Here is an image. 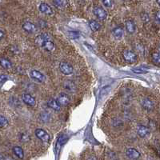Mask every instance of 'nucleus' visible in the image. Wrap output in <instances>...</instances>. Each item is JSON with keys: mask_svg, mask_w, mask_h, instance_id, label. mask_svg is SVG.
<instances>
[{"mask_svg": "<svg viewBox=\"0 0 160 160\" xmlns=\"http://www.w3.org/2000/svg\"><path fill=\"white\" fill-rule=\"evenodd\" d=\"M35 42L39 46L43 47L47 51H52L54 49V44L52 41V37L47 33H43L37 36Z\"/></svg>", "mask_w": 160, "mask_h": 160, "instance_id": "nucleus-1", "label": "nucleus"}, {"mask_svg": "<svg viewBox=\"0 0 160 160\" xmlns=\"http://www.w3.org/2000/svg\"><path fill=\"white\" fill-rule=\"evenodd\" d=\"M93 13L99 20H105L107 16V13L106 11L101 6H95L93 9Z\"/></svg>", "mask_w": 160, "mask_h": 160, "instance_id": "nucleus-2", "label": "nucleus"}, {"mask_svg": "<svg viewBox=\"0 0 160 160\" xmlns=\"http://www.w3.org/2000/svg\"><path fill=\"white\" fill-rule=\"evenodd\" d=\"M30 76H31V79L39 82V83H43L46 80V76L43 73H41V72H39V71H36V70H32L30 72Z\"/></svg>", "mask_w": 160, "mask_h": 160, "instance_id": "nucleus-3", "label": "nucleus"}, {"mask_svg": "<svg viewBox=\"0 0 160 160\" xmlns=\"http://www.w3.org/2000/svg\"><path fill=\"white\" fill-rule=\"evenodd\" d=\"M59 69L63 74L65 75H71L73 72V67L71 64L66 62H61L59 63Z\"/></svg>", "mask_w": 160, "mask_h": 160, "instance_id": "nucleus-4", "label": "nucleus"}, {"mask_svg": "<svg viewBox=\"0 0 160 160\" xmlns=\"http://www.w3.org/2000/svg\"><path fill=\"white\" fill-rule=\"evenodd\" d=\"M35 135L37 136L38 139H40L41 141H43V143H48L50 140V136L47 134V132L43 129H37L35 131Z\"/></svg>", "mask_w": 160, "mask_h": 160, "instance_id": "nucleus-5", "label": "nucleus"}, {"mask_svg": "<svg viewBox=\"0 0 160 160\" xmlns=\"http://www.w3.org/2000/svg\"><path fill=\"white\" fill-rule=\"evenodd\" d=\"M123 57H124V59L127 61L128 63H133L136 61L137 59V56L133 51H131V50H124L123 52Z\"/></svg>", "mask_w": 160, "mask_h": 160, "instance_id": "nucleus-6", "label": "nucleus"}, {"mask_svg": "<svg viewBox=\"0 0 160 160\" xmlns=\"http://www.w3.org/2000/svg\"><path fill=\"white\" fill-rule=\"evenodd\" d=\"M56 101H57V102L58 103V105L61 106H67V105L69 104L71 99H70V97L68 96L67 94L62 93V94H59V95H58Z\"/></svg>", "mask_w": 160, "mask_h": 160, "instance_id": "nucleus-7", "label": "nucleus"}, {"mask_svg": "<svg viewBox=\"0 0 160 160\" xmlns=\"http://www.w3.org/2000/svg\"><path fill=\"white\" fill-rule=\"evenodd\" d=\"M126 154L131 159H138L140 157V153L135 148H128L126 150Z\"/></svg>", "mask_w": 160, "mask_h": 160, "instance_id": "nucleus-8", "label": "nucleus"}, {"mask_svg": "<svg viewBox=\"0 0 160 160\" xmlns=\"http://www.w3.org/2000/svg\"><path fill=\"white\" fill-rule=\"evenodd\" d=\"M23 29L26 31V32L28 33H34L37 31L36 26L34 24V23H31V22H26L23 24L22 26Z\"/></svg>", "mask_w": 160, "mask_h": 160, "instance_id": "nucleus-9", "label": "nucleus"}, {"mask_svg": "<svg viewBox=\"0 0 160 160\" xmlns=\"http://www.w3.org/2000/svg\"><path fill=\"white\" fill-rule=\"evenodd\" d=\"M39 11H40L42 13L46 14L47 15H53V10L52 8L49 6L48 4L45 3V2H42V3L39 5Z\"/></svg>", "mask_w": 160, "mask_h": 160, "instance_id": "nucleus-10", "label": "nucleus"}, {"mask_svg": "<svg viewBox=\"0 0 160 160\" xmlns=\"http://www.w3.org/2000/svg\"><path fill=\"white\" fill-rule=\"evenodd\" d=\"M23 101L25 102L26 104L29 105V106H35V98L30 94H24L22 96Z\"/></svg>", "mask_w": 160, "mask_h": 160, "instance_id": "nucleus-11", "label": "nucleus"}, {"mask_svg": "<svg viewBox=\"0 0 160 160\" xmlns=\"http://www.w3.org/2000/svg\"><path fill=\"white\" fill-rule=\"evenodd\" d=\"M126 30L129 34H134L136 31V25L132 20H128L125 23Z\"/></svg>", "mask_w": 160, "mask_h": 160, "instance_id": "nucleus-12", "label": "nucleus"}, {"mask_svg": "<svg viewBox=\"0 0 160 160\" xmlns=\"http://www.w3.org/2000/svg\"><path fill=\"white\" fill-rule=\"evenodd\" d=\"M149 128L146 126L140 125L139 126V128H138V135L142 138L146 137L147 135H149Z\"/></svg>", "mask_w": 160, "mask_h": 160, "instance_id": "nucleus-13", "label": "nucleus"}, {"mask_svg": "<svg viewBox=\"0 0 160 160\" xmlns=\"http://www.w3.org/2000/svg\"><path fill=\"white\" fill-rule=\"evenodd\" d=\"M123 33H124V30L123 28L121 27H115V28L112 31V34H113V35H114L115 38H117V39H120L121 37H123Z\"/></svg>", "mask_w": 160, "mask_h": 160, "instance_id": "nucleus-14", "label": "nucleus"}, {"mask_svg": "<svg viewBox=\"0 0 160 160\" xmlns=\"http://www.w3.org/2000/svg\"><path fill=\"white\" fill-rule=\"evenodd\" d=\"M47 105H48V106L50 108H51V109H53V110H60V107L61 106L58 105V103L57 102V101H56V99H54V98H50V100L48 101V102H47Z\"/></svg>", "mask_w": 160, "mask_h": 160, "instance_id": "nucleus-15", "label": "nucleus"}, {"mask_svg": "<svg viewBox=\"0 0 160 160\" xmlns=\"http://www.w3.org/2000/svg\"><path fill=\"white\" fill-rule=\"evenodd\" d=\"M142 105H143V107L146 109V110H151L153 107H154V104H153L152 101L149 99L148 98H144L142 102Z\"/></svg>", "mask_w": 160, "mask_h": 160, "instance_id": "nucleus-16", "label": "nucleus"}, {"mask_svg": "<svg viewBox=\"0 0 160 160\" xmlns=\"http://www.w3.org/2000/svg\"><path fill=\"white\" fill-rule=\"evenodd\" d=\"M0 65L2 66V67L4 69H9V68L11 67V63L9 59L5 58H0Z\"/></svg>", "mask_w": 160, "mask_h": 160, "instance_id": "nucleus-17", "label": "nucleus"}, {"mask_svg": "<svg viewBox=\"0 0 160 160\" xmlns=\"http://www.w3.org/2000/svg\"><path fill=\"white\" fill-rule=\"evenodd\" d=\"M13 152L19 158H21L22 159V158H23V157H24V153H23V149L20 147H19V146L14 147Z\"/></svg>", "mask_w": 160, "mask_h": 160, "instance_id": "nucleus-18", "label": "nucleus"}, {"mask_svg": "<svg viewBox=\"0 0 160 160\" xmlns=\"http://www.w3.org/2000/svg\"><path fill=\"white\" fill-rule=\"evenodd\" d=\"M89 27L93 31H97L100 29L101 25L99 24V23H98L95 20H91V21L89 22Z\"/></svg>", "mask_w": 160, "mask_h": 160, "instance_id": "nucleus-19", "label": "nucleus"}, {"mask_svg": "<svg viewBox=\"0 0 160 160\" xmlns=\"http://www.w3.org/2000/svg\"><path fill=\"white\" fill-rule=\"evenodd\" d=\"M67 0H54V4L57 7L63 8L67 5Z\"/></svg>", "mask_w": 160, "mask_h": 160, "instance_id": "nucleus-20", "label": "nucleus"}, {"mask_svg": "<svg viewBox=\"0 0 160 160\" xmlns=\"http://www.w3.org/2000/svg\"><path fill=\"white\" fill-rule=\"evenodd\" d=\"M7 124H8L7 119H6V118L4 117V116L0 115V128H4V127L7 126Z\"/></svg>", "mask_w": 160, "mask_h": 160, "instance_id": "nucleus-21", "label": "nucleus"}, {"mask_svg": "<svg viewBox=\"0 0 160 160\" xmlns=\"http://www.w3.org/2000/svg\"><path fill=\"white\" fill-rule=\"evenodd\" d=\"M68 35H69L70 38H71L73 39H78L79 37V33L78 31H71L68 32Z\"/></svg>", "mask_w": 160, "mask_h": 160, "instance_id": "nucleus-22", "label": "nucleus"}, {"mask_svg": "<svg viewBox=\"0 0 160 160\" xmlns=\"http://www.w3.org/2000/svg\"><path fill=\"white\" fill-rule=\"evenodd\" d=\"M102 2L104 6L107 8H110L113 6V0H102Z\"/></svg>", "mask_w": 160, "mask_h": 160, "instance_id": "nucleus-23", "label": "nucleus"}, {"mask_svg": "<svg viewBox=\"0 0 160 160\" xmlns=\"http://www.w3.org/2000/svg\"><path fill=\"white\" fill-rule=\"evenodd\" d=\"M65 135H62V136H60L59 139H58V147H61L64 143H65Z\"/></svg>", "mask_w": 160, "mask_h": 160, "instance_id": "nucleus-24", "label": "nucleus"}, {"mask_svg": "<svg viewBox=\"0 0 160 160\" xmlns=\"http://www.w3.org/2000/svg\"><path fill=\"white\" fill-rule=\"evenodd\" d=\"M132 71H134L135 73H136V74H145V73H147V71L141 69V68H134V69H132Z\"/></svg>", "mask_w": 160, "mask_h": 160, "instance_id": "nucleus-25", "label": "nucleus"}, {"mask_svg": "<svg viewBox=\"0 0 160 160\" xmlns=\"http://www.w3.org/2000/svg\"><path fill=\"white\" fill-rule=\"evenodd\" d=\"M7 79H8V77L6 76V75H0V83H1V84L6 83V82L7 81Z\"/></svg>", "mask_w": 160, "mask_h": 160, "instance_id": "nucleus-26", "label": "nucleus"}, {"mask_svg": "<svg viewBox=\"0 0 160 160\" xmlns=\"http://www.w3.org/2000/svg\"><path fill=\"white\" fill-rule=\"evenodd\" d=\"M153 58H154V63L159 64V54L158 53H154L153 54Z\"/></svg>", "mask_w": 160, "mask_h": 160, "instance_id": "nucleus-27", "label": "nucleus"}, {"mask_svg": "<svg viewBox=\"0 0 160 160\" xmlns=\"http://www.w3.org/2000/svg\"><path fill=\"white\" fill-rule=\"evenodd\" d=\"M20 140L22 142H26V141L29 140V136L26 134H23V135H22V136H20Z\"/></svg>", "mask_w": 160, "mask_h": 160, "instance_id": "nucleus-28", "label": "nucleus"}, {"mask_svg": "<svg viewBox=\"0 0 160 160\" xmlns=\"http://www.w3.org/2000/svg\"><path fill=\"white\" fill-rule=\"evenodd\" d=\"M3 36H4V33H3V31H1V30H0V39H2V38H3Z\"/></svg>", "mask_w": 160, "mask_h": 160, "instance_id": "nucleus-29", "label": "nucleus"}, {"mask_svg": "<svg viewBox=\"0 0 160 160\" xmlns=\"http://www.w3.org/2000/svg\"><path fill=\"white\" fill-rule=\"evenodd\" d=\"M156 19H157V21L159 22V11L157 12V14H156Z\"/></svg>", "mask_w": 160, "mask_h": 160, "instance_id": "nucleus-30", "label": "nucleus"}, {"mask_svg": "<svg viewBox=\"0 0 160 160\" xmlns=\"http://www.w3.org/2000/svg\"><path fill=\"white\" fill-rule=\"evenodd\" d=\"M4 160H14V159L11 158V157L7 156V157H5V158H4Z\"/></svg>", "mask_w": 160, "mask_h": 160, "instance_id": "nucleus-31", "label": "nucleus"}, {"mask_svg": "<svg viewBox=\"0 0 160 160\" xmlns=\"http://www.w3.org/2000/svg\"><path fill=\"white\" fill-rule=\"evenodd\" d=\"M0 160H4V157L2 156V154L0 153Z\"/></svg>", "mask_w": 160, "mask_h": 160, "instance_id": "nucleus-32", "label": "nucleus"}, {"mask_svg": "<svg viewBox=\"0 0 160 160\" xmlns=\"http://www.w3.org/2000/svg\"><path fill=\"white\" fill-rule=\"evenodd\" d=\"M88 160H95V158H93V157H91V158H89Z\"/></svg>", "mask_w": 160, "mask_h": 160, "instance_id": "nucleus-33", "label": "nucleus"}, {"mask_svg": "<svg viewBox=\"0 0 160 160\" xmlns=\"http://www.w3.org/2000/svg\"><path fill=\"white\" fill-rule=\"evenodd\" d=\"M157 3L159 4V0H157Z\"/></svg>", "mask_w": 160, "mask_h": 160, "instance_id": "nucleus-34", "label": "nucleus"}]
</instances>
